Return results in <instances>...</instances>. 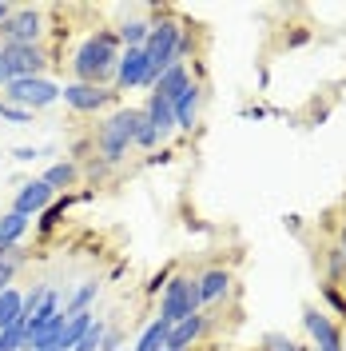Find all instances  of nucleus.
Returning a JSON list of instances; mask_svg holds the SVG:
<instances>
[{
    "mask_svg": "<svg viewBox=\"0 0 346 351\" xmlns=\"http://www.w3.org/2000/svg\"><path fill=\"white\" fill-rule=\"evenodd\" d=\"M168 324H163V319H152V324H148V328H144V335H139V343H135V348L131 351H163L168 348Z\"/></svg>",
    "mask_w": 346,
    "mask_h": 351,
    "instance_id": "4be33fe9",
    "label": "nucleus"
},
{
    "mask_svg": "<svg viewBox=\"0 0 346 351\" xmlns=\"http://www.w3.org/2000/svg\"><path fill=\"white\" fill-rule=\"evenodd\" d=\"M8 84V64H4V44H0V92Z\"/></svg>",
    "mask_w": 346,
    "mask_h": 351,
    "instance_id": "72a5a7b5",
    "label": "nucleus"
},
{
    "mask_svg": "<svg viewBox=\"0 0 346 351\" xmlns=\"http://www.w3.org/2000/svg\"><path fill=\"white\" fill-rule=\"evenodd\" d=\"M187 84H191V68H187V60H175L168 72H159V76H155L152 92H155V96H163V100H175Z\"/></svg>",
    "mask_w": 346,
    "mask_h": 351,
    "instance_id": "dca6fc26",
    "label": "nucleus"
},
{
    "mask_svg": "<svg viewBox=\"0 0 346 351\" xmlns=\"http://www.w3.org/2000/svg\"><path fill=\"white\" fill-rule=\"evenodd\" d=\"M116 92H131V88H152V72H148V56L144 48H124L120 64H116Z\"/></svg>",
    "mask_w": 346,
    "mask_h": 351,
    "instance_id": "1a4fd4ad",
    "label": "nucleus"
},
{
    "mask_svg": "<svg viewBox=\"0 0 346 351\" xmlns=\"http://www.w3.org/2000/svg\"><path fill=\"white\" fill-rule=\"evenodd\" d=\"M28 228H32L28 216H21V212H4V216H0V252L21 247V240L28 236Z\"/></svg>",
    "mask_w": 346,
    "mask_h": 351,
    "instance_id": "a211bd4d",
    "label": "nucleus"
},
{
    "mask_svg": "<svg viewBox=\"0 0 346 351\" xmlns=\"http://www.w3.org/2000/svg\"><path fill=\"white\" fill-rule=\"evenodd\" d=\"M319 256H323V280L330 287H343L346 284V252L338 247V243H330V247H323Z\"/></svg>",
    "mask_w": 346,
    "mask_h": 351,
    "instance_id": "6ab92c4d",
    "label": "nucleus"
},
{
    "mask_svg": "<svg viewBox=\"0 0 346 351\" xmlns=\"http://www.w3.org/2000/svg\"><path fill=\"white\" fill-rule=\"evenodd\" d=\"M12 160H16V164H32V160H40V148H28V144H21V148H12Z\"/></svg>",
    "mask_w": 346,
    "mask_h": 351,
    "instance_id": "7c9ffc66",
    "label": "nucleus"
},
{
    "mask_svg": "<svg viewBox=\"0 0 346 351\" xmlns=\"http://www.w3.org/2000/svg\"><path fill=\"white\" fill-rule=\"evenodd\" d=\"M323 300H326V304H330V307H334L338 315H346V295H343V291H338V287L323 284Z\"/></svg>",
    "mask_w": 346,
    "mask_h": 351,
    "instance_id": "c756f323",
    "label": "nucleus"
},
{
    "mask_svg": "<svg viewBox=\"0 0 346 351\" xmlns=\"http://www.w3.org/2000/svg\"><path fill=\"white\" fill-rule=\"evenodd\" d=\"M24 343H28V331H24L21 319H16L12 328L0 331V351H24Z\"/></svg>",
    "mask_w": 346,
    "mask_h": 351,
    "instance_id": "cd10ccee",
    "label": "nucleus"
},
{
    "mask_svg": "<svg viewBox=\"0 0 346 351\" xmlns=\"http://www.w3.org/2000/svg\"><path fill=\"white\" fill-rule=\"evenodd\" d=\"M343 351H346V335H343Z\"/></svg>",
    "mask_w": 346,
    "mask_h": 351,
    "instance_id": "c9c22d12",
    "label": "nucleus"
},
{
    "mask_svg": "<svg viewBox=\"0 0 346 351\" xmlns=\"http://www.w3.org/2000/svg\"><path fill=\"white\" fill-rule=\"evenodd\" d=\"M203 307H199V284H195L191 271H179L172 276L168 284H163V295H159V319L175 328L179 319H187V315H199Z\"/></svg>",
    "mask_w": 346,
    "mask_h": 351,
    "instance_id": "20e7f679",
    "label": "nucleus"
},
{
    "mask_svg": "<svg viewBox=\"0 0 346 351\" xmlns=\"http://www.w3.org/2000/svg\"><path fill=\"white\" fill-rule=\"evenodd\" d=\"M21 307H24V291H16V287L0 291V331L12 328V324L21 319Z\"/></svg>",
    "mask_w": 346,
    "mask_h": 351,
    "instance_id": "5701e85b",
    "label": "nucleus"
},
{
    "mask_svg": "<svg viewBox=\"0 0 346 351\" xmlns=\"http://www.w3.org/2000/svg\"><path fill=\"white\" fill-rule=\"evenodd\" d=\"M179 48H183V24H179V16H172V12H159V16L152 21L148 44H144L152 84H155V76H159V72H168L175 60H183V56H179Z\"/></svg>",
    "mask_w": 346,
    "mask_h": 351,
    "instance_id": "f03ea898",
    "label": "nucleus"
},
{
    "mask_svg": "<svg viewBox=\"0 0 346 351\" xmlns=\"http://www.w3.org/2000/svg\"><path fill=\"white\" fill-rule=\"evenodd\" d=\"M24 247H8V252H0V291H8L12 280H16V271L24 267Z\"/></svg>",
    "mask_w": 346,
    "mask_h": 351,
    "instance_id": "412c9836",
    "label": "nucleus"
},
{
    "mask_svg": "<svg viewBox=\"0 0 346 351\" xmlns=\"http://www.w3.org/2000/svg\"><path fill=\"white\" fill-rule=\"evenodd\" d=\"M116 88H100V84H80V80H68L60 88V100L72 112H104L108 104H116Z\"/></svg>",
    "mask_w": 346,
    "mask_h": 351,
    "instance_id": "0eeeda50",
    "label": "nucleus"
},
{
    "mask_svg": "<svg viewBox=\"0 0 346 351\" xmlns=\"http://www.w3.org/2000/svg\"><path fill=\"white\" fill-rule=\"evenodd\" d=\"M303 328H306V335H310L315 351H343V331L334 328V319H330L326 311H319L315 304L303 307Z\"/></svg>",
    "mask_w": 346,
    "mask_h": 351,
    "instance_id": "9d476101",
    "label": "nucleus"
},
{
    "mask_svg": "<svg viewBox=\"0 0 346 351\" xmlns=\"http://www.w3.org/2000/svg\"><path fill=\"white\" fill-rule=\"evenodd\" d=\"M8 16H12V4H4V0H0V24L8 21Z\"/></svg>",
    "mask_w": 346,
    "mask_h": 351,
    "instance_id": "f704fd0d",
    "label": "nucleus"
},
{
    "mask_svg": "<svg viewBox=\"0 0 346 351\" xmlns=\"http://www.w3.org/2000/svg\"><path fill=\"white\" fill-rule=\"evenodd\" d=\"M32 116H36V112H28V108H21V104H12V100H4V96H0V120H4V124L24 128V124H32Z\"/></svg>",
    "mask_w": 346,
    "mask_h": 351,
    "instance_id": "a878e982",
    "label": "nucleus"
},
{
    "mask_svg": "<svg viewBox=\"0 0 346 351\" xmlns=\"http://www.w3.org/2000/svg\"><path fill=\"white\" fill-rule=\"evenodd\" d=\"M203 331H207V315L199 311V315H187V319H179L172 331H168V348L163 351H191L199 339H203Z\"/></svg>",
    "mask_w": 346,
    "mask_h": 351,
    "instance_id": "4468645a",
    "label": "nucleus"
},
{
    "mask_svg": "<svg viewBox=\"0 0 346 351\" xmlns=\"http://www.w3.org/2000/svg\"><path fill=\"white\" fill-rule=\"evenodd\" d=\"M4 64H8V80L44 76L48 52H44V44H4Z\"/></svg>",
    "mask_w": 346,
    "mask_h": 351,
    "instance_id": "6e6552de",
    "label": "nucleus"
},
{
    "mask_svg": "<svg viewBox=\"0 0 346 351\" xmlns=\"http://www.w3.org/2000/svg\"><path fill=\"white\" fill-rule=\"evenodd\" d=\"M195 284H199V307L223 304L227 291H231V271L227 267H207V271L195 276Z\"/></svg>",
    "mask_w": 346,
    "mask_h": 351,
    "instance_id": "f8f14e48",
    "label": "nucleus"
},
{
    "mask_svg": "<svg viewBox=\"0 0 346 351\" xmlns=\"http://www.w3.org/2000/svg\"><path fill=\"white\" fill-rule=\"evenodd\" d=\"M56 199V192L44 184V180H24L21 184V192H16V199H12V212H21V216H40L44 208Z\"/></svg>",
    "mask_w": 346,
    "mask_h": 351,
    "instance_id": "9b49d317",
    "label": "nucleus"
},
{
    "mask_svg": "<svg viewBox=\"0 0 346 351\" xmlns=\"http://www.w3.org/2000/svg\"><path fill=\"white\" fill-rule=\"evenodd\" d=\"M135 120H139V108H116L108 120L96 128L92 144H96V152H100L104 164H120V160L135 148Z\"/></svg>",
    "mask_w": 346,
    "mask_h": 351,
    "instance_id": "7ed1b4c3",
    "label": "nucleus"
},
{
    "mask_svg": "<svg viewBox=\"0 0 346 351\" xmlns=\"http://www.w3.org/2000/svg\"><path fill=\"white\" fill-rule=\"evenodd\" d=\"M100 351H124V335L116 328H108V335H104V343H100Z\"/></svg>",
    "mask_w": 346,
    "mask_h": 351,
    "instance_id": "2f4dec72",
    "label": "nucleus"
},
{
    "mask_svg": "<svg viewBox=\"0 0 346 351\" xmlns=\"http://www.w3.org/2000/svg\"><path fill=\"white\" fill-rule=\"evenodd\" d=\"M199 100H203V88L195 84H187L179 96L172 100V112H175V132H191L195 124H199Z\"/></svg>",
    "mask_w": 346,
    "mask_h": 351,
    "instance_id": "ddd939ff",
    "label": "nucleus"
},
{
    "mask_svg": "<svg viewBox=\"0 0 346 351\" xmlns=\"http://www.w3.org/2000/svg\"><path fill=\"white\" fill-rule=\"evenodd\" d=\"M263 343H267L263 351H306L303 343H295V339H287V335H267Z\"/></svg>",
    "mask_w": 346,
    "mask_h": 351,
    "instance_id": "c85d7f7f",
    "label": "nucleus"
},
{
    "mask_svg": "<svg viewBox=\"0 0 346 351\" xmlns=\"http://www.w3.org/2000/svg\"><path fill=\"white\" fill-rule=\"evenodd\" d=\"M104 335H108V324H104V319H92V328L84 331V339H80V343H76L72 351H100Z\"/></svg>",
    "mask_w": 346,
    "mask_h": 351,
    "instance_id": "bb28decb",
    "label": "nucleus"
},
{
    "mask_svg": "<svg viewBox=\"0 0 346 351\" xmlns=\"http://www.w3.org/2000/svg\"><path fill=\"white\" fill-rule=\"evenodd\" d=\"M120 56H124V44L116 36V28H96V32H88L84 40H80V48L72 52L68 64H72V76H76L80 84L111 88Z\"/></svg>",
    "mask_w": 346,
    "mask_h": 351,
    "instance_id": "f257e3e1",
    "label": "nucleus"
},
{
    "mask_svg": "<svg viewBox=\"0 0 346 351\" xmlns=\"http://www.w3.org/2000/svg\"><path fill=\"white\" fill-rule=\"evenodd\" d=\"M334 243H338V247L346 252V216L338 219V228H334Z\"/></svg>",
    "mask_w": 346,
    "mask_h": 351,
    "instance_id": "473e14b6",
    "label": "nucleus"
},
{
    "mask_svg": "<svg viewBox=\"0 0 346 351\" xmlns=\"http://www.w3.org/2000/svg\"><path fill=\"white\" fill-rule=\"evenodd\" d=\"M40 180L52 188V192H56V196H68V192L80 184V164H76V160H60V164H52Z\"/></svg>",
    "mask_w": 346,
    "mask_h": 351,
    "instance_id": "f3484780",
    "label": "nucleus"
},
{
    "mask_svg": "<svg viewBox=\"0 0 346 351\" xmlns=\"http://www.w3.org/2000/svg\"><path fill=\"white\" fill-rule=\"evenodd\" d=\"M135 148H144V152H155V148H159V136H155V128L148 124L144 108H139V120H135Z\"/></svg>",
    "mask_w": 346,
    "mask_h": 351,
    "instance_id": "393cba45",
    "label": "nucleus"
},
{
    "mask_svg": "<svg viewBox=\"0 0 346 351\" xmlns=\"http://www.w3.org/2000/svg\"><path fill=\"white\" fill-rule=\"evenodd\" d=\"M0 96L12 100V104H21V108H28V112H40V108L60 100V84L48 80V76H24V80H8Z\"/></svg>",
    "mask_w": 346,
    "mask_h": 351,
    "instance_id": "39448f33",
    "label": "nucleus"
},
{
    "mask_svg": "<svg viewBox=\"0 0 346 351\" xmlns=\"http://www.w3.org/2000/svg\"><path fill=\"white\" fill-rule=\"evenodd\" d=\"M148 32H152V21L148 16H128V21L116 28V36L124 48H144L148 44Z\"/></svg>",
    "mask_w": 346,
    "mask_h": 351,
    "instance_id": "aec40b11",
    "label": "nucleus"
},
{
    "mask_svg": "<svg viewBox=\"0 0 346 351\" xmlns=\"http://www.w3.org/2000/svg\"><path fill=\"white\" fill-rule=\"evenodd\" d=\"M144 116H148V124L155 128V136H159V144L163 140H172L175 132V112H172V100H163V96H148V104H144Z\"/></svg>",
    "mask_w": 346,
    "mask_h": 351,
    "instance_id": "2eb2a0df",
    "label": "nucleus"
},
{
    "mask_svg": "<svg viewBox=\"0 0 346 351\" xmlns=\"http://www.w3.org/2000/svg\"><path fill=\"white\" fill-rule=\"evenodd\" d=\"M343 295H346V284H343Z\"/></svg>",
    "mask_w": 346,
    "mask_h": 351,
    "instance_id": "e433bc0d",
    "label": "nucleus"
},
{
    "mask_svg": "<svg viewBox=\"0 0 346 351\" xmlns=\"http://www.w3.org/2000/svg\"><path fill=\"white\" fill-rule=\"evenodd\" d=\"M68 204H72V196H56L52 204H48V208H44V212H40V219H36V232H40V236H48V232H52V228H56V223L64 219Z\"/></svg>",
    "mask_w": 346,
    "mask_h": 351,
    "instance_id": "b1692460",
    "label": "nucleus"
},
{
    "mask_svg": "<svg viewBox=\"0 0 346 351\" xmlns=\"http://www.w3.org/2000/svg\"><path fill=\"white\" fill-rule=\"evenodd\" d=\"M48 21L44 8H12V16L0 24V44H44Z\"/></svg>",
    "mask_w": 346,
    "mask_h": 351,
    "instance_id": "423d86ee",
    "label": "nucleus"
}]
</instances>
